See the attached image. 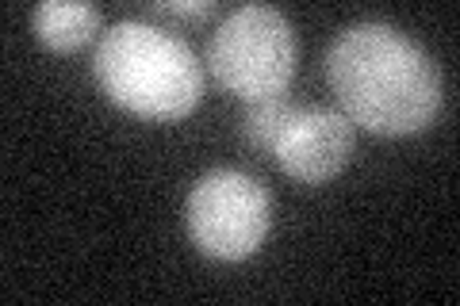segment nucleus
Masks as SVG:
<instances>
[{
    "mask_svg": "<svg viewBox=\"0 0 460 306\" xmlns=\"http://www.w3.org/2000/svg\"><path fill=\"white\" fill-rule=\"evenodd\" d=\"M326 81L341 115L372 135H419L438 119L441 73L392 23H353L326 50Z\"/></svg>",
    "mask_w": 460,
    "mask_h": 306,
    "instance_id": "1",
    "label": "nucleus"
},
{
    "mask_svg": "<svg viewBox=\"0 0 460 306\" xmlns=\"http://www.w3.org/2000/svg\"><path fill=\"white\" fill-rule=\"evenodd\" d=\"M93 73L111 104L142 119H181L204 96L192 47L146 20L111 23L96 42Z\"/></svg>",
    "mask_w": 460,
    "mask_h": 306,
    "instance_id": "2",
    "label": "nucleus"
},
{
    "mask_svg": "<svg viewBox=\"0 0 460 306\" xmlns=\"http://www.w3.org/2000/svg\"><path fill=\"white\" fill-rule=\"evenodd\" d=\"M296 31L272 4H242L226 12L208 42V66L226 92L246 104L284 96L296 73Z\"/></svg>",
    "mask_w": 460,
    "mask_h": 306,
    "instance_id": "3",
    "label": "nucleus"
},
{
    "mask_svg": "<svg viewBox=\"0 0 460 306\" xmlns=\"http://www.w3.org/2000/svg\"><path fill=\"white\" fill-rule=\"evenodd\" d=\"M269 188L238 169H211L204 172L184 203L189 238L199 253L215 260H242L261 249L269 234Z\"/></svg>",
    "mask_w": 460,
    "mask_h": 306,
    "instance_id": "4",
    "label": "nucleus"
},
{
    "mask_svg": "<svg viewBox=\"0 0 460 306\" xmlns=\"http://www.w3.org/2000/svg\"><path fill=\"white\" fill-rule=\"evenodd\" d=\"M272 157L288 177L304 184H323L349 165L353 157V123L341 111L323 104H296L284 130L272 142Z\"/></svg>",
    "mask_w": 460,
    "mask_h": 306,
    "instance_id": "5",
    "label": "nucleus"
},
{
    "mask_svg": "<svg viewBox=\"0 0 460 306\" xmlns=\"http://www.w3.org/2000/svg\"><path fill=\"white\" fill-rule=\"evenodd\" d=\"M31 27L42 47L69 54L100 31V8L84 0H42L31 12Z\"/></svg>",
    "mask_w": 460,
    "mask_h": 306,
    "instance_id": "6",
    "label": "nucleus"
},
{
    "mask_svg": "<svg viewBox=\"0 0 460 306\" xmlns=\"http://www.w3.org/2000/svg\"><path fill=\"white\" fill-rule=\"evenodd\" d=\"M292 111H296V104L288 96H269V100H253V104H246V115H242L246 142L257 145V150H272V142H277V135L284 130Z\"/></svg>",
    "mask_w": 460,
    "mask_h": 306,
    "instance_id": "7",
    "label": "nucleus"
},
{
    "mask_svg": "<svg viewBox=\"0 0 460 306\" xmlns=\"http://www.w3.org/2000/svg\"><path fill=\"white\" fill-rule=\"evenodd\" d=\"M154 12L181 16V20H204L215 12V0H162V4H154Z\"/></svg>",
    "mask_w": 460,
    "mask_h": 306,
    "instance_id": "8",
    "label": "nucleus"
}]
</instances>
